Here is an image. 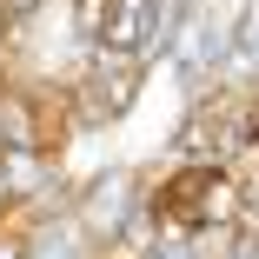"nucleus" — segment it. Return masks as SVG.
<instances>
[{"label": "nucleus", "mask_w": 259, "mask_h": 259, "mask_svg": "<svg viewBox=\"0 0 259 259\" xmlns=\"http://www.w3.org/2000/svg\"><path fill=\"white\" fill-rule=\"evenodd\" d=\"M160 213H173L180 226H199V220H226V206H233V186L220 180V166H186L173 186H160Z\"/></svg>", "instance_id": "nucleus-1"}, {"label": "nucleus", "mask_w": 259, "mask_h": 259, "mask_svg": "<svg viewBox=\"0 0 259 259\" xmlns=\"http://www.w3.org/2000/svg\"><path fill=\"white\" fill-rule=\"evenodd\" d=\"M80 27L87 33H107V0H80Z\"/></svg>", "instance_id": "nucleus-2"}, {"label": "nucleus", "mask_w": 259, "mask_h": 259, "mask_svg": "<svg viewBox=\"0 0 259 259\" xmlns=\"http://www.w3.org/2000/svg\"><path fill=\"white\" fill-rule=\"evenodd\" d=\"M0 33H7V0H0Z\"/></svg>", "instance_id": "nucleus-3"}, {"label": "nucleus", "mask_w": 259, "mask_h": 259, "mask_svg": "<svg viewBox=\"0 0 259 259\" xmlns=\"http://www.w3.org/2000/svg\"><path fill=\"white\" fill-rule=\"evenodd\" d=\"M0 213H7V206H0Z\"/></svg>", "instance_id": "nucleus-4"}]
</instances>
